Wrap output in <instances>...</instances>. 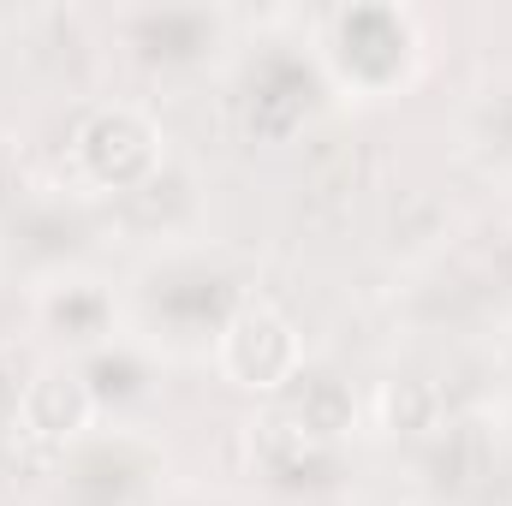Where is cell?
<instances>
[{
    "label": "cell",
    "mask_w": 512,
    "mask_h": 506,
    "mask_svg": "<svg viewBox=\"0 0 512 506\" xmlns=\"http://www.w3.org/2000/svg\"><path fill=\"white\" fill-rule=\"evenodd\" d=\"M215 364L245 393H280L304 370V346H298V328L274 304H239L215 328Z\"/></svg>",
    "instance_id": "cell-1"
},
{
    "label": "cell",
    "mask_w": 512,
    "mask_h": 506,
    "mask_svg": "<svg viewBox=\"0 0 512 506\" xmlns=\"http://www.w3.org/2000/svg\"><path fill=\"white\" fill-rule=\"evenodd\" d=\"M161 131L149 126L137 108H102L90 114L84 131H78V161L96 185L108 191H137L161 173Z\"/></svg>",
    "instance_id": "cell-2"
},
{
    "label": "cell",
    "mask_w": 512,
    "mask_h": 506,
    "mask_svg": "<svg viewBox=\"0 0 512 506\" xmlns=\"http://www.w3.org/2000/svg\"><path fill=\"white\" fill-rule=\"evenodd\" d=\"M12 417H18V429H24L30 441H42V447H72V441H84V429L96 423V393H90V381L78 376V370L48 364V370H36V376L12 393Z\"/></svg>",
    "instance_id": "cell-3"
},
{
    "label": "cell",
    "mask_w": 512,
    "mask_h": 506,
    "mask_svg": "<svg viewBox=\"0 0 512 506\" xmlns=\"http://www.w3.org/2000/svg\"><path fill=\"white\" fill-rule=\"evenodd\" d=\"M334 54L346 60L352 84L364 90H387L405 60H411V24L387 6H358V12H340L334 18Z\"/></svg>",
    "instance_id": "cell-4"
},
{
    "label": "cell",
    "mask_w": 512,
    "mask_h": 506,
    "mask_svg": "<svg viewBox=\"0 0 512 506\" xmlns=\"http://www.w3.org/2000/svg\"><path fill=\"white\" fill-rule=\"evenodd\" d=\"M304 108H310V84L292 60H268L251 78V96H245V120L256 137H292L304 126Z\"/></svg>",
    "instance_id": "cell-5"
},
{
    "label": "cell",
    "mask_w": 512,
    "mask_h": 506,
    "mask_svg": "<svg viewBox=\"0 0 512 506\" xmlns=\"http://www.w3.org/2000/svg\"><path fill=\"white\" fill-rule=\"evenodd\" d=\"M310 441H322V447H334L346 429H352V417H358V405H352V387L340 376H316V370H298V381L286 387V405H280Z\"/></svg>",
    "instance_id": "cell-6"
},
{
    "label": "cell",
    "mask_w": 512,
    "mask_h": 506,
    "mask_svg": "<svg viewBox=\"0 0 512 506\" xmlns=\"http://www.w3.org/2000/svg\"><path fill=\"white\" fill-rule=\"evenodd\" d=\"M382 423L393 435H429L441 429V393L429 381H387L382 387Z\"/></svg>",
    "instance_id": "cell-7"
},
{
    "label": "cell",
    "mask_w": 512,
    "mask_h": 506,
    "mask_svg": "<svg viewBox=\"0 0 512 506\" xmlns=\"http://www.w3.org/2000/svg\"><path fill=\"white\" fill-rule=\"evenodd\" d=\"M48 322L66 328V334H78V340H90V334H102V322H108V298L90 292V286H66L60 298H48Z\"/></svg>",
    "instance_id": "cell-8"
},
{
    "label": "cell",
    "mask_w": 512,
    "mask_h": 506,
    "mask_svg": "<svg viewBox=\"0 0 512 506\" xmlns=\"http://www.w3.org/2000/svg\"><path fill=\"white\" fill-rule=\"evenodd\" d=\"M405 506H423V501H405Z\"/></svg>",
    "instance_id": "cell-9"
}]
</instances>
